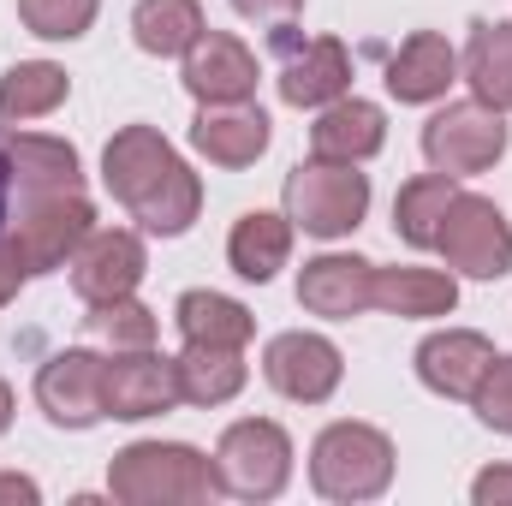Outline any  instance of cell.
Segmentation results:
<instances>
[{"label":"cell","mask_w":512,"mask_h":506,"mask_svg":"<svg viewBox=\"0 0 512 506\" xmlns=\"http://www.w3.org/2000/svg\"><path fill=\"white\" fill-rule=\"evenodd\" d=\"M102 185L114 191V203L155 239H179L191 233V221L203 215V179L191 173V161L161 137L155 126H120L102 149Z\"/></svg>","instance_id":"obj_1"},{"label":"cell","mask_w":512,"mask_h":506,"mask_svg":"<svg viewBox=\"0 0 512 506\" xmlns=\"http://www.w3.org/2000/svg\"><path fill=\"white\" fill-rule=\"evenodd\" d=\"M108 495L126 506H203L221 495V477L191 441H131L108 465Z\"/></svg>","instance_id":"obj_2"},{"label":"cell","mask_w":512,"mask_h":506,"mask_svg":"<svg viewBox=\"0 0 512 506\" xmlns=\"http://www.w3.org/2000/svg\"><path fill=\"white\" fill-rule=\"evenodd\" d=\"M393 483V441L376 423H328L310 441V489L334 506L382 501Z\"/></svg>","instance_id":"obj_3"},{"label":"cell","mask_w":512,"mask_h":506,"mask_svg":"<svg viewBox=\"0 0 512 506\" xmlns=\"http://www.w3.org/2000/svg\"><path fill=\"white\" fill-rule=\"evenodd\" d=\"M370 215V173H358L352 161H298L286 173V221L310 239H346L358 233Z\"/></svg>","instance_id":"obj_4"},{"label":"cell","mask_w":512,"mask_h":506,"mask_svg":"<svg viewBox=\"0 0 512 506\" xmlns=\"http://www.w3.org/2000/svg\"><path fill=\"white\" fill-rule=\"evenodd\" d=\"M90 233H96V209H90L84 191H42V197H24L12 209V227H6L0 245L30 274H54L78 256V245Z\"/></svg>","instance_id":"obj_5"},{"label":"cell","mask_w":512,"mask_h":506,"mask_svg":"<svg viewBox=\"0 0 512 506\" xmlns=\"http://www.w3.org/2000/svg\"><path fill=\"white\" fill-rule=\"evenodd\" d=\"M215 477L233 501H280L292 483V435L274 417H239L215 441Z\"/></svg>","instance_id":"obj_6"},{"label":"cell","mask_w":512,"mask_h":506,"mask_svg":"<svg viewBox=\"0 0 512 506\" xmlns=\"http://www.w3.org/2000/svg\"><path fill=\"white\" fill-rule=\"evenodd\" d=\"M507 143H512L507 114L489 108V102H477V96H465V102H447V108L429 114V126H423V161L435 173H447V179H477V173H489L507 155Z\"/></svg>","instance_id":"obj_7"},{"label":"cell","mask_w":512,"mask_h":506,"mask_svg":"<svg viewBox=\"0 0 512 506\" xmlns=\"http://www.w3.org/2000/svg\"><path fill=\"white\" fill-rule=\"evenodd\" d=\"M435 256L465 274V280H501L512 274V221L501 215V203L477 197V191H459L447 203V221L435 233Z\"/></svg>","instance_id":"obj_8"},{"label":"cell","mask_w":512,"mask_h":506,"mask_svg":"<svg viewBox=\"0 0 512 506\" xmlns=\"http://www.w3.org/2000/svg\"><path fill=\"white\" fill-rule=\"evenodd\" d=\"M262 376L280 399L292 405H328L346 381V358L328 334H310V328H292V334H274L268 352H262Z\"/></svg>","instance_id":"obj_9"},{"label":"cell","mask_w":512,"mask_h":506,"mask_svg":"<svg viewBox=\"0 0 512 506\" xmlns=\"http://www.w3.org/2000/svg\"><path fill=\"white\" fill-rule=\"evenodd\" d=\"M179 399V370L173 358H161L155 346H137V352H114L102 364V411L120 417V423H149V417H167Z\"/></svg>","instance_id":"obj_10"},{"label":"cell","mask_w":512,"mask_h":506,"mask_svg":"<svg viewBox=\"0 0 512 506\" xmlns=\"http://www.w3.org/2000/svg\"><path fill=\"white\" fill-rule=\"evenodd\" d=\"M102 352H90V346H66V352H54L42 370H36V405H42V417L54 423V429H96L108 411H102Z\"/></svg>","instance_id":"obj_11"},{"label":"cell","mask_w":512,"mask_h":506,"mask_svg":"<svg viewBox=\"0 0 512 506\" xmlns=\"http://www.w3.org/2000/svg\"><path fill=\"white\" fill-rule=\"evenodd\" d=\"M72 268V292L96 310V304H114V298H131L149 274V251L131 227H96L78 256L66 262Z\"/></svg>","instance_id":"obj_12"},{"label":"cell","mask_w":512,"mask_h":506,"mask_svg":"<svg viewBox=\"0 0 512 506\" xmlns=\"http://www.w3.org/2000/svg\"><path fill=\"white\" fill-rule=\"evenodd\" d=\"M298 304L322 322H352L376 310V262L352 251H322L298 268Z\"/></svg>","instance_id":"obj_13"},{"label":"cell","mask_w":512,"mask_h":506,"mask_svg":"<svg viewBox=\"0 0 512 506\" xmlns=\"http://www.w3.org/2000/svg\"><path fill=\"white\" fill-rule=\"evenodd\" d=\"M179 78H185V90H191L197 108H215V102H251L262 72H256V54L239 42V36L203 30V36L185 48Z\"/></svg>","instance_id":"obj_14"},{"label":"cell","mask_w":512,"mask_h":506,"mask_svg":"<svg viewBox=\"0 0 512 506\" xmlns=\"http://www.w3.org/2000/svg\"><path fill=\"white\" fill-rule=\"evenodd\" d=\"M417 381L429 387V393H441V399H471L477 393V381L489 376V364H495V346H489V334H477V328H441V334H429L423 346H417Z\"/></svg>","instance_id":"obj_15"},{"label":"cell","mask_w":512,"mask_h":506,"mask_svg":"<svg viewBox=\"0 0 512 506\" xmlns=\"http://www.w3.org/2000/svg\"><path fill=\"white\" fill-rule=\"evenodd\" d=\"M453 84H459V54L441 30H411L387 60V96L405 102V108L441 102Z\"/></svg>","instance_id":"obj_16"},{"label":"cell","mask_w":512,"mask_h":506,"mask_svg":"<svg viewBox=\"0 0 512 506\" xmlns=\"http://www.w3.org/2000/svg\"><path fill=\"white\" fill-rule=\"evenodd\" d=\"M0 167L24 197H42V191H84V167H78V149L66 137H36V131H6L0 137Z\"/></svg>","instance_id":"obj_17"},{"label":"cell","mask_w":512,"mask_h":506,"mask_svg":"<svg viewBox=\"0 0 512 506\" xmlns=\"http://www.w3.org/2000/svg\"><path fill=\"white\" fill-rule=\"evenodd\" d=\"M268 137H274V126L256 102H215V108H197V120H191V149L215 167H233V173L256 167Z\"/></svg>","instance_id":"obj_18"},{"label":"cell","mask_w":512,"mask_h":506,"mask_svg":"<svg viewBox=\"0 0 512 506\" xmlns=\"http://www.w3.org/2000/svg\"><path fill=\"white\" fill-rule=\"evenodd\" d=\"M387 143V114L364 96H340L328 108H316V126H310V155L322 161H352L364 167L370 155H382Z\"/></svg>","instance_id":"obj_19"},{"label":"cell","mask_w":512,"mask_h":506,"mask_svg":"<svg viewBox=\"0 0 512 506\" xmlns=\"http://www.w3.org/2000/svg\"><path fill=\"white\" fill-rule=\"evenodd\" d=\"M340 96H352V54H346V42L316 36V42H304V54H292L280 66V102L286 108H310L316 114V108H328Z\"/></svg>","instance_id":"obj_20"},{"label":"cell","mask_w":512,"mask_h":506,"mask_svg":"<svg viewBox=\"0 0 512 506\" xmlns=\"http://www.w3.org/2000/svg\"><path fill=\"white\" fill-rule=\"evenodd\" d=\"M292 221H286V209H245L239 221H233V233H227V262H233V274L239 280H251V286H268L286 262H292Z\"/></svg>","instance_id":"obj_21"},{"label":"cell","mask_w":512,"mask_h":506,"mask_svg":"<svg viewBox=\"0 0 512 506\" xmlns=\"http://www.w3.org/2000/svg\"><path fill=\"white\" fill-rule=\"evenodd\" d=\"M453 304H459V280L441 268H417V262L376 268V310L399 322H435V316H453Z\"/></svg>","instance_id":"obj_22"},{"label":"cell","mask_w":512,"mask_h":506,"mask_svg":"<svg viewBox=\"0 0 512 506\" xmlns=\"http://www.w3.org/2000/svg\"><path fill=\"white\" fill-rule=\"evenodd\" d=\"M465 84L477 102L512 114V24L507 18H477L471 24V42H465V60H459Z\"/></svg>","instance_id":"obj_23"},{"label":"cell","mask_w":512,"mask_h":506,"mask_svg":"<svg viewBox=\"0 0 512 506\" xmlns=\"http://www.w3.org/2000/svg\"><path fill=\"white\" fill-rule=\"evenodd\" d=\"M173 370H179V399H185V405H203V411L239 399L245 381H251L245 352H233V346H191V340H185V352L173 358Z\"/></svg>","instance_id":"obj_24"},{"label":"cell","mask_w":512,"mask_h":506,"mask_svg":"<svg viewBox=\"0 0 512 506\" xmlns=\"http://www.w3.org/2000/svg\"><path fill=\"white\" fill-rule=\"evenodd\" d=\"M173 322H179V334L191 340V346H233V352H245L256 334V316L239 304V298H227V292H179V304H173Z\"/></svg>","instance_id":"obj_25"},{"label":"cell","mask_w":512,"mask_h":506,"mask_svg":"<svg viewBox=\"0 0 512 506\" xmlns=\"http://www.w3.org/2000/svg\"><path fill=\"white\" fill-rule=\"evenodd\" d=\"M209 30L203 0H137L131 12V42L155 60H185V48Z\"/></svg>","instance_id":"obj_26"},{"label":"cell","mask_w":512,"mask_h":506,"mask_svg":"<svg viewBox=\"0 0 512 506\" xmlns=\"http://www.w3.org/2000/svg\"><path fill=\"white\" fill-rule=\"evenodd\" d=\"M453 197H459V179H447V173H435V167L417 173V179H405L399 197H393V233H399L411 251H435V233H441Z\"/></svg>","instance_id":"obj_27"},{"label":"cell","mask_w":512,"mask_h":506,"mask_svg":"<svg viewBox=\"0 0 512 506\" xmlns=\"http://www.w3.org/2000/svg\"><path fill=\"white\" fill-rule=\"evenodd\" d=\"M66 96H72L66 66H54V60H18V66L0 78V120H6V126L48 120Z\"/></svg>","instance_id":"obj_28"},{"label":"cell","mask_w":512,"mask_h":506,"mask_svg":"<svg viewBox=\"0 0 512 506\" xmlns=\"http://www.w3.org/2000/svg\"><path fill=\"white\" fill-rule=\"evenodd\" d=\"M96 12H102V0H18L24 30L42 36V42H78V36H90Z\"/></svg>","instance_id":"obj_29"},{"label":"cell","mask_w":512,"mask_h":506,"mask_svg":"<svg viewBox=\"0 0 512 506\" xmlns=\"http://www.w3.org/2000/svg\"><path fill=\"white\" fill-rule=\"evenodd\" d=\"M90 322L108 334V346H114V352L155 346V334H161L155 310H149V304H137V292H131V298H114V304H96V316H90Z\"/></svg>","instance_id":"obj_30"},{"label":"cell","mask_w":512,"mask_h":506,"mask_svg":"<svg viewBox=\"0 0 512 506\" xmlns=\"http://www.w3.org/2000/svg\"><path fill=\"white\" fill-rule=\"evenodd\" d=\"M471 411H477L483 429L512 435V358H495L489 364V376L477 381V393H471Z\"/></svg>","instance_id":"obj_31"},{"label":"cell","mask_w":512,"mask_h":506,"mask_svg":"<svg viewBox=\"0 0 512 506\" xmlns=\"http://www.w3.org/2000/svg\"><path fill=\"white\" fill-rule=\"evenodd\" d=\"M233 12L251 18V24H268V30H292V18L304 12V0H233Z\"/></svg>","instance_id":"obj_32"},{"label":"cell","mask_w":512,"mask_h":506,"mask_svg":"<svg viewBox=\"0 0 512 506\" xmlns=\"http://www.w3.org/2000/svg\"><path fill=\"white\" fill-rule=\"evenodd\" d=\"M471 501L477 506H507L512 501V465H489L471 477Z\"/></svg>","instance_id":"obj_33"},{"label":"cell","mask_w":512,"mask_h":506,"mask_svg":"<svg viewBox=\"0 0 512 506\" xmlns=\"http://www.w3.org/2000/svg\"><path fill=\"white\" fill-rule=\"evenodd\" d=\"M24 280H30V268H24L18 256L6 251V245H0V310H6V304L24 292Z\"/></svg>","instance_id":"obj_34"},{"label":"cell","mask_w":512,"mask_h":506,"mask_svg":"<svg viewBox=\"0 0 512 506\" xmlns=\"http://www.w3.org/2000/svg\"><path fill=\"white\" fill-rule=\"evenodd\" d=\"M6 501H24V506H36L42 501V489H36V477H18V471H0V506Z\"/></svg>","instance_id":"obj_35"},{"label":"cell","mask_w":512,"mask_h":506,"mask_svg":"<svg viewBox=\"0 0 512 506\" xmlns=\"http://www.w3.org/2000/svg\"><path fill=\"white\" fill-rule=\"evenodd\" d=\"M12 411H18V405H12V387H6V381H0V435H6V429H12Z\"/></svg>","instance_id":"obj_36"}]
</instances>
